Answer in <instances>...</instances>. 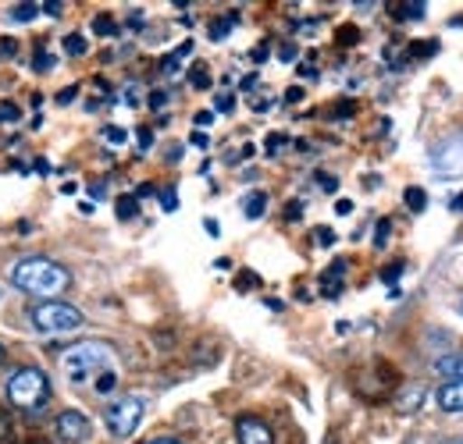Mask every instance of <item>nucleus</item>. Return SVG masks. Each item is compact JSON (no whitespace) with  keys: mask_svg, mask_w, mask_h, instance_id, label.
<instances>
[{"mask_svg":"<svg viewBox=\"0 0 463 444\" xmlns=\"http://www.w3.org/2000/svg\"><path fill=\"white\" fill-rule=\"evenodd\" d=\"M314 235H317V245H332L335 242V231L332 227H317Z\"/></svg>","mask_w":463,"mask_h":444,"instance_id":"nucleus-28","label":"nucleus"},{"mask_svg":"<svg viewBox=\"0 0 463 444\" xmlns=\"http://www.w3.org/2000/svg\"><path fill=\"white\" fill-rule=\"evenodd\" d=\"M435 402L442 412H463V381H453V384H442L435 391Z\"/></svg>","mask_w":463,"mask_h":444,"instance_id":"nucleus-8","label":"nucleus"},{"mask_svg":"<svg viewBox=\"0 0 463 444\" xmlns=\"http://www.w3.org/2000/svg\"><path fill=\"white\" fill-rule=\"evenodd\" d=\"M4 359H7V352H4V345H0V366H4Z\"/></svg>","mask_w":463,"mask_h":444,"instance_id":"nucleus-47","label":"nucleus"},{"mask_svg":"<svg viewBox=\"0 0 463 444\" xmlns=\"http://www.w3.org/2000/svg\"><path fill=\"white\" fill-rule=\"evenodd\" d=\"M232 104H235V100H232L229 93H222V97H218V100H214V107H218V111H225V114L232 111Z\"/></svg>","mask_w":463,"mask_h":444,"instance_id":"nucleus-35","label":"nucleus"},{"mask_svg":"<svg viewBox=\"0 0 463 444\" xmlns=\"http://www.w3.org/2000/svg\"><path fill=\"white\" fill-rule=\"evenodd\" d=\"M11 284L29 291V295H40V299H51V295H61L68 284H71V274L47 260V256H25L11 267Z\"/></svg>","mask_w":463,"mask_h":444,"instance_id":"nucleus-1","label":"nucleus"},{"mask_svg":"<svg viewBox=\"0 0 463 444\" xmlns=\"http://www.w3.org/2000/svg\"><path fill=\"white\" fill-rule=\"evenodd\" d=\"M299 214H303V203H299V199H292V203H289V210H286V217H289V221H296Z\"/></svg>","mask_w":463,"mask_h":444,"instance_id":"nucleus-38","label":"nucleus"},{"mask_svg":"<svg viewBox=\"0 0 463 444\" xmlns=\"http://www.w3.org/2000/svg\"><path fill=\"white\" fill-rule=\"evenodd\" d=\"M264 57H268V43H260V47L253 51V60H264Z\"/></svg>","mask_w":463,"mask_h":444,"instance_id":"nucleus-44","label":"nucleus"},{"mask_svg":"<svg viewBox=\"0 0 463 444\" xmlns=\"http://www.w3.org/2000/svg\"><path fill=\"white\" fill-rule=\"evenodd\" d=\"M286 100H289V104H299V100H303V89H299V86H292L289 93H286Z\"/></svg>","mask_w":463,"mask_h":444,"instance_id":"nucleus-40","label":"nucleus"},{"mask_svg":"<svg viewBox=\"0 0 463 444\" xmlns=\"http://www.w3.org/2000/svg\"><path fill=\"white\" fill-rule=\"evenodd\" d=\"M150 143H154V132H150V128H139V146L150 150Z\"/></svg>","mask_w":463,"mask_h":444,"instance_id":"nucleus-37","label":"nucleus"},{"mask_svg":"<svg viewBox=\"0 0 463 444\" xmlns=\"http://www.w3.org/2000/svg\"><path fill=\"white\" fill-rule=\"evenodd\" d=\"M108 363H111V348L104 341H79V345H68V352H61V366L75 384H82L97 370H108Z\"/></svg>","mask_w":463,"mask_h":444,"instance_id":"nucleus-3","label":"nucleus"},{"mask_svg":"<svg viewBox=\"0 0 463 444\" xmlns=\"http://www.w3.org/2000/svg\"><path fill=\"white\" fill-rule=\"evenodd\" d=\"M189 51H193V43H182L178 51H172V54L165 57V60H161V71H168V75H175V71H178V60H182V57L189 54Z\"/></svg>","mask_w":463,"mask_h":444,"instance_id":"nucleus-15","label":"nucleus"},{"mask_svg":"<svg viewBox=\"0 0 463 444\" xmlns=\"http://www.w3.org/2000/svg\"><path fill=\"white\" fill-rule=\"evenodd\" d=\"M90 51V43H86V36H79V32H71V36H64V54L71 57H82Z\"/></svg>","mask_w":463,"mask_h":444,"instance_id":"nucleus-14","label":"nucleus"},{"mask_svg":"<svg viewBox=\"0 0 463 444\" xmlns=\"http://www.w3.org/2000/svg\"><path fill=\"white\" fill-rule=\"evenodd\" d=\"M335 214H343V217L353 214V203H349V199H339V203H335Z\"/></svg>","mask_w":463,"mask_h":444,"instance_id":"nucleus-41","label":"nucleus"},{"mask_svg":"<svg viewBox=\"0 0 463 444\" xmlns=\"http://www.w3.org/2000/svg\"><path fill=\"white\" fill-rule=\"evenodd\" d=\"M403 199H406V207H410L413 214H420V210L428 207V192H424V189H417V185H410V189H406Z\"/></svg>","mask_w":463,"mask_h":444,"instance_id":"nucleus-13","label":"nucleus"},{"mask_svg":"<svg viewBox=\"0 0 463 444\" xmlns=\"http://www.w3.org/2000/svg\"><path fill=\"white\" fill-rule=\"evenodd\" d=\"M54 430H58L61 441H86L93 434V423L79 409H64L58 420H54Z\"/></svg>","mask_w":463,"mask_h":444,"instance_id":"nucleus-6","label":"nucleus"},{"mask_svg":"<svg viewBox=\"0 0 463 444\" xmlns=\"http://www.w3.org/2000/svg\"><path fill=\"white\" fill-rule=\"evenodd\" d=\"M453 210H457V214H463V196H457V199H453Z\"/></svg>","mask_w":463,"mask_h":444,"instance_id":"nucleus-46","label":"nucleus"},{"mask_svg":"<svg viewBox=\"0 0 463 444\" xmlns=\"http://www.w3.org/2000/svg\"><path fill=\"white\" fill-rule=\"evenodd\" d=\"M75 93H79L75 86H68V89H61V93H58V104H64V107H68V104L75 100Z\"/></svg>","mask_w":463,"mask_h":444,"instance_id":"nucleus-34","label":"nucleus"},{"mask_svg":"<svg viewBox=\"0 0 463 444\" xmlns=\"http://www.w3.org/2000/svg\"><path fill=\"white\" fill-rule=\"evenodd\" d=\"M29 324L40 334H71L86 324V317L68 302H40L29 310Z\"/></svg>","mask_w":463,"mask_h":444,"instance_id":"nucleus-4","label":"nucleus"},{"mask_svg":"<svg viewBox=\"0 0 463 444\" xmlns=\"http://www.w3.org/2000/svg\"><path fill=\"white\" fill-rule=\"evenodd\" d=\"M193 146H207V135L203 132H193Z\"/></svg>","mask_w":463,"mask_h":444,"instance_id":"nucleus-43","label":"nucleus"},{"mask_svg":"<svg viewBox=\"0 0 463 444\" xmlns=\"http://www.w3.org/2000/svg\"><path fill=\"white\" fill-rule=\"evenodd\" d=\"M196 125H200V128H211V125H214V114L200 111V114H196Z\"/></svg>","mask_w":463,"mask_h":444,"instance_id":"nucleus-36","label":"nucleus"},{"mask_svg":"<svg viewBox=\"0 0 463 444\" xmlns=\"http://www.w3.org/2000/svg\"><path fill=\"white\" fill-rule=\"evenodd\" d=\"M104 423H108V430L115 434V438H132L136 434V427L143 423V402L139 398H118L108 405V412H104Z\"/></svg>","mask_w":463,"mask_h":444,"instance_id":"nucleus-5","label":"nucleus"},{"mask_svg":"<svg viewBox=\"0 0 463 444\" xmlns=\"http://www.w3.org/2000/svg\"><path fill=\"white\" fill-rule=\"evenodd\" d=\"M424 394H428L424 384H410V388L396 398V409H400V412H413V409H420V405H424Z\"/></svg>","mask_w":463,"mask_h":444,"instance_id":"nucleus-11","label":"nucleus"},{"mask_svg":"<svg viewBox=\"0 0 463 444\" xmlns=\"http://www.w3.org/2000/svg\"><path fill=\"white\" fill-rule=\"evenodd\" d=\"M165 104H168V93H154L150 97V107H165Z\"/></svg>","mask_w":463,"mask_h":444,"instance_id":"nucleus-39","label":"nucleus"},{"mask_svg":"<svg viewBox=\"0 0 463 444\" xmlns=\"http://www.w3.org/2000/svg\"><path fill=\"white\" fill-rule=\"evenodd\" d=\"M400 274H403V264H392V267H385V271H382V281H385V284H392V281H400Z\"/></svg>","mask_w":463,"mask_h":444,"instance_id":"nucleus-27","label":"nucleus"},{"mask_svg":"<svg viewBox=\"0 0 463 444\" xmlns=\"http://www.w3.org/2000/svg\"><path fill=\"white\" fill-rule=\"evenodd\" d=\"M40 14V4H18L11 7V22H33Z\"/></svg>","mask_w":463,"mask_h":444,"instance_id":"nucleus-17","label":"nucleus"},{"mask_svg":"<svg viewBox=\"0 0 463 444\" xmlns=\"http://www.w3.org/2000/svg\"><path fill=\"white\" fill-rule=\"evenodd\" d=\"M317 185H321V192H335V189H339V178H335V174L317 171Z\"/></svg>","mask_w":463,"mask_h":444,"instance_id":"nucleus-24","label":"nucleus"},{"mask_svg":"<svg viewBox=\"0 0 463 444\" xmlns=\"http://www.w3.org/2000/svg\"><path fill=\"white\" fill-rule=\"evenodd\" d=\"M389 231H392V221H378V235H374V245H378V249L389 242Z\"/></svg>","mask_w":463,"mask_h":444,"instance_id":"nucleus-26","label":"nucleus"},{"mask_svg":"<svg viewBox=\"0 0 463 444\" xmlns=\"http://www.w3.org/2000/svg\"><path fill=\"white\" fill-rule=\"evenodd\" d=\"M7 402L29 416H43L51 402V377L40 366H18L7 377Z\"/></svg>","mask_w":463,"mask_h":444,"instance_id":"nucleus-2","label":"nucleus"},{"mask_svg":"<svg viewBox=\"0 0 463 444\" xmlns=\"http://www.w3.org/2000/svg\"><path fill=\"white\" fill-rule=\"evenodd\" d=\"M396 18H424V4L410 0V4H400V11H392Z\"/></svg>","mask_w":463,"mask_h":444,"instance_id":"nucleus-20","label":"nucleus"},{"mask_svg":"<svg viewBox=\"0 0 463 444\" xmlns=\"http://www.w3.org/2000/svg\"><path fill=\"white\" fill-rule=\"evenodd\" d=\"M146 444H182V441H175V438H157V441H146Z\"/></svg>","mask_w":463,"mask_h":444,"instance_id":"nucleus-45","label":"nucleus"},{"mask_svg":"<svg viewBox=\"0 0 463 444\" xmlns=\"http://www.w3.org/2000/svg\"><path fill=\"white\" fill-rule=\"evenodd\" d=\"M93 32H97V36H118L115 18H108V14H97V18H93Z\"/></svg>","mask_w":463,"mask_h":444,"instance_id":"nucleus-18","label":"nucleus"},{"mask_svg":"<svg viewBox=\"0 0 463 444\" xmlns=\"http://www.w3.org/2000/svg\"><path fill=\"white\" fill-rule=\"evenodd\" d=\"M356 40H360V32H356L353 25H343V29H339V43H343V47H353Z\"/></svg>","mask_w":463,"mask_h":444,"instance_id":"nucleus-25","label":"nucleus"},{"mask_svg":"<svg viewBox=\"0 0 463 444\" xmlns=\"http://www.w3.org/2000/svg\"><path fill=\"white\" fill-rule=\"evenodd\" d=\"M264 207H268V192H250V196L242 199V210H246V217H250V221L264 217Z\"/></svg>","mask_w":463,"mask_h":444,"instance_id":"nucleus-12","label":"nucleus"},{"mask_svg":"<svg viewBox=\"0 0 463 444\" xmlns=\"http://www.w3.org/2000/svg\"><path fill=\"white\" fill-rule=\"evenodd\" d=\"M22 117V111L14 104H0V125H14Z\"/></svg>","mask_w":463,"mask_h":444,"instance_id":"nucleus-23","label":"nucleus"},{"mask_svg":"<svg viewBox=\"0 0 463 444\" xmlns=\"http://www.w3.org/2000/svg\"><path fill=\"white\" fill-rule=\"evenodd\" d=\"M343 274H346V260H335L328 271H325V295L335 299L343 291Z\"/></svg>","mask_w":463,"mask_h":444,"instance_id":"nucleus-10","label":"nucleus"},{"mask_svg":"<svg viewBox=\"0 0 463 444\" xmlns=\"http://www.w3.org/2000/svg\"><path fill=\"white\" fill-rule=\"evenodd\" d=\"M104 139L115 143V146H121V143H125V132H121V128H104Z\"/></svg>","mask_w":463,"mask_h":444,"instance_id":"nucleus-31","label":"nucleus"},{"mask_svg":"<svg viewBox=\"0 0 463 444\" xmlns=\"http://www.w3.org/2000/svg\"><path fill=\"white\" fill-rule=\"evenodd\" d=\"M118 388V374L115 370H100V381H97V391L100 394H111Z\"/></svg>","mask_w":463,"mask_h":444,"instance_id":"nucleus-21","label":"nucleus"},{"mask_svg":"<svg viewBox=\"0 0 463 444\" xmlns=\"http://www.w3.org/2000/svg\"><path fill=\"white\" fill-rule=\"evenodd\" d=\"M279 146H286V135H268V153H279Z\"/></svg>","mask_w":463,"mask_h":444,"instance_id":"nucleus-32","label":"nucleus"},{"mask_svg":"<svg viewBox=\"0 0 463 444\" xmlns=\"http://www.w3.org/2000/svg\"><path fill=\"white\" fill-rule=\"evenodd\" d=\"M189 82H193L196 89H211V71H207V64H193V68H189Z\"/></svg>","mask_w":463,"mask_h":444,"instance_id":"nucleus-16","label":"nucleus"},{"mask_svg":"<svg viewBox=\"0 0 463 444\" xmlns=\"http://www.w3.org/2000/svg\"><path fill=\"white\" fill-rule=\"evenodd\" d=\"M136 207H139L136 196H121L118 199V221H132L136 217Z\"/></svg>","mask_w":463,"mask_h":444,"instance_id":"nucleus-19","label":"nucleus"},{"mask_svg":"<svg viewBox=\"0 0 463 444\" xmlns=\"http://www.w3.org/2000/svg\"><path fill=\"white\" fill-rule=\"evenodd\" d=\"M161 203H165V210H175V207H178V199H175V189H165V192H161Z\"/></svg>","mask_w":463,"mask_h":444,"instance_id":"nucleus-33","label":"nucleus"},{"mask_svg":"<svg viewBox=\"0 0 463 444\" xmlns=\"http://www.w3.org/2000/svg\"><path fill=\"white\" fill-rule=\"evenodd\" d=\"M33 68H36V71H51V68H54V57L40 51V54H36V64H33Z\"/></svg>","mask_w":463,"mask_h":444,"instance_id":"nucleus-29","label":"nucleus"},{"mask_svg":"<svg viewBox=\"0 0 463 444\" xmlns=\"http://www.w3.org/2000/svg\"><path fill=\"white\" fill-rule=\"evenodd\" d=\"M235 441L239 444H275V430L260 416H239L235 420Z\"/></svg>","mask_w":463,"mask_h":444,"instance_id":"nucleus-7","label":"nucleus"},{"mask_svg":"<svg viewBox=\"0 0 463 444\" xmlns=\"http://www.w3.org/2000/svg\"><path fill=\"white\" fill-rule=\"evenodd\" d=\"M40 11H47L51 18H58L61 11H64V4H61V0H47V4H40Z\"/></svg>","mask_w":463,"mask_h":444,"instance_id":"nucleus-30","label":"nucleus"},{"mask_svg":"<svg viewBox=\"0 0 463 444\" xmlns=\"http://www.w3.org/2000/svg\"><path fill=\"white\" fill-rule=\"evenodd\" d=\"M460 444H463V441H460Z\"/></svg>","mask_w":463,"mask_h":444,"instance_id":"nucleus-48","label":"nucleus"},{"mask_svg":"<svg viewBox=\"0 0 463 444\" xmlns=\"http://www.w3.org/2000/svg\"><path fill=\"white\" fill-rule=\"evenodd\" d=\"M435 374H439V377H446V384L463 381V356H460V352H453V356L435 359Z\"/></svg>","mask_w":463,"mask_h":444,"instance_id":"nucleus-9","label":"nucleus"},{"mask_svg":"<svg viewBox=\"0 0 463 444\" xmlns=\"http://www.w3.org/2000/svg\"><path fill=\"white\" fill-rule=\"evenodd\" d=\"M232 22H235V14L222 18V22H214V25H211V36H214V40H225V36H229V29H232Z\"/></svg>","mask_w":463,"mask_h":444,"instance_id":"nucleus-22","label":"nucleus"},{"mask_svg":"<svg viewBox=\"0 0 463 444\" xmlns=\"http://www.w3.org/2000/svg\"><path fill=\"white\" fill-rule=\"evenodd\" d=\"M279 57H282V60H292V57H296V47H292V43H286V47L279 51Z\"/></svg>","mask_w":463,"mask_h":444,"instance_id":"nucleus-42","label":"nucleus"}]
</instances>
